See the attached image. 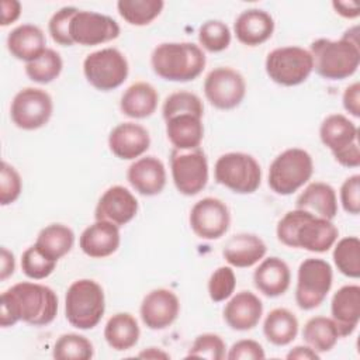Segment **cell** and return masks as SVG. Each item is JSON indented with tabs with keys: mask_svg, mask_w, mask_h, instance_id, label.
<instances>
[{
	"mask_svg": "<svg viewBox=\"0 0 360 360\" xmlns=\"http://www.w3.org/2000/svg\"><path fill=\"white\" fill-rule=\"evenodd\" d=\"M58 314V295L48 285L21 281L1 294L0 325L8 328L22 321L32 326L51 323Z\"/></svg>",
	"mask_w": 360,
	"mask_h": 360,
	"instance_id": "6da1fadb",
	"label": "cell"
},
{
	"mask_svg": "<svg viewBox=\"0 0 360 360\" xmlns=\"http://www.w3.org/2000/svg\"><path fill=\"white\" fill-rule=\"evenodd\" d=\"M276 235L277 239L288 248L323 253L336 243L339 231L330 219L295 208L284 214L278 221Z\"/></svg>",
	"mask_w": 360,
	"mask_h": 360,
	"instance_id": "7a4b0ae2",
	"label": "cell"
},
{
	"mask_svg": "<svg viewBox=\"0 0 360 360\" xmlns=\"http://www.w3.org/2000/svg\"><path fill=\"white\" fill-rule=\"evenodd\" d=\"M314 70L328 80H343L356 73L360 65L359 28L345 31L340 39L319 38L309 45Z\"/></svg>",
	"mask_w": 360,
	"mask_h": 360,
	"instance_id": "3957f363",
	"label": "cell"
},
{
	"mask_svg": "<svg viewBox=\"0 0 360 360\" xmlns=\"http://www.w3.org/2000/svg\"><path fill=\"white\" fill-rule=\"evenodd\" d=\"M205 53L193 42H163L150 55L153 72L169 82H191L205 68Z\"/></svg>",
	"mask_w": 360,
	"mask_h": 360,
	"instance_id": "277c9868",
	"label": "cell"
},
{
	"mask_svg": "<svg viewBox=\"0 0 360 360\" xmlns=\"http://www.w3.org/2000/svg\"><path fill=\"white\" fill-rule=\"evenodd\" d=\"M105 311L103 287L90 278L73 281L65 295V316L68 322L82 330L97 326Z\"/></svg>",
	"mask_w": 360,
	"mask_h": 360,
	"instance_id": "5b68a950",
	"label": "cell"
},
{
	"mask_svg": "<svg viewBox=\"0 0 360 360\" xmlns=\"http://www.w3.org/2000/svg\"><path fill=\"white\" fill-rule=\"evenodd\" d=\"M312 173V156L301 148H288L270 163L267 183L276 194L290 195L308 183Z\"/></svg>",
	"mask_w": 360,
	"mask_h": 360,
	"instance_id": "8992f818",
	"label": "cell"
},
{
	"mask_svg": "<svg viewBox=\"0 0 360 360\" xmlns=\"http://www.w3.org/2000/svg\"><path fill=\"white\" fill-rule=\"evenodd\" d=\"M218 184L238 194H252L262 183V167L249 153L228 152L221 155L214 166Z\"/></svg>",
	"mask_w": 360,
	"mask_h": 360,
	"instance_id": "52a82bcc",
	"label": "cell"
},
{
	"mask_svg": "<svg viewBox=\"0 0 360 360\" xmlns=\"http://www.w3.org/2000/svg\"><path fill=\"white\" fill-rule=\"evenodd\" d=\"M319 138L339 165L345 167L360 166L359 129L347 117L343 114L328 115L319 127Z\"/></svg>",
	"mask_w": 360,
	"mask_h": 360,
	"instance_id": "ba28073f",
	"label": "cell"
},
{
	"mask_svg": "<svg viewBox=\"0 0 360 360\" xmlns=\"http://www.w3.org/2000/svg\"><path fill=\"white\" fill-rule=\"evenodd\" d=\"M332 266L316 257H308L301 262L297 274L295 302L304 311L318 308L332 288Z\"/></svg>",
	"mask_w": 360,
	"mask_h": 360,
	"instance_id": "9c48e42d",
	"label": "cell"
},
{
	"mask_svg": "<svg viewBox=\"0 0 360 360\" xmlns=\"http://www.w3.org/2000/svg\"><path fill=\"white\" fill-rule=\"evenodd\" d=\"M264 69L274 83L291 87L308 79L314 63L309 51L301 46H281L267 53Z\"/></svg>",
	"mask_w": 360,
	"mask_h": 360,
	"instance_id": "30bf717a",
	"label": "cell"
},
{
	"mask_svg": "<svg viewBox=\"0 0 360 360\" xmlns=\"http://www.w3.org/2000/svg\"><path fill=\"white\" fill-rule=\"evenodd\" d=\"M83 73L94 89L110 91L127 80L129 65L125 55L117 48H103L84 58Z\"/></svg>",
	"mask_w": 360,
	"mask_h": 360,
	"instance_id": "8fae6325",
	"label": "cell"
},
{
	"mask_svg": "<svg viewBox=\"0 0 360 360\" xmlns=\"http://www.w3.org/2000/svg\"><path fill=\"white\" fill-rule=\"evenodd\" d=\"M170 172L173 183L183 195H195L208 183V160L201 148L170 152Z\"/></svg>",
	"mask_w": 360,
	"mask_h": 360,
	"instance_id": "7c38bea8",
	"label": "cell"
},
{
	"mask_svg": "<svg viewBox=\"0 0 360 360\" xmlns=\"http://www.w3.org/2000/svg\"><path fill=\"white\" fill-rule=\"evenodd\" d=\"M53 103L49 93L37 87L21 89L10 105L13 124L24 131H34L48 124L52 117Z\"/></svg>",
	"mask_w": 360,
	"mask_h": 360,
	"instance_id": "4fadbf2b",
	"label": "cell"
},
{
	"mask_svg": "<svg viewBox=\"0 0 360 360\" xmlns=\"http://www.w3.org/2000/svg\"><path fill=\"white\" fill-rule=\"evenodd\" d=\"M204 94L212 107L218 110H232L243 101L246 82L238 70L219 66L205 76Z\"/></svg>",
	"mask_w": 360,
	"mask_h": 360,
	"instance_id": "5bb4252c",
	"label": "cell"
},
{
	"mask_svg": "<svg viewBox=\"0 0 360 360\" xmlns=\"http://www.w3.org/2000/svg\"><path fill=\"white\" fill-rule=\"evenodd\" d=\"M120 31L118 22L110 15L87 10H77L69 25V35L73 44L83 46L110 42L118 38Z\"/></svg>",
	"mask_w": 360,
	"mask_h": 360,
	"instance_id": "9a60e30c",
	"label": "cell"
},
{
	"mask_svg": "<svg viewBox=\"0 0 360 360\" xmlns=\"http://www.w3.org/2000/svg\"><path fill=\"white\" fill-rule=\"evenodd\" d=\"M188 222L198 238L214 240L224 236L229 229L231 214L224 201L215 197H205L191 207Z\"/></svg>",
	"mask_w": 360,
	"mask_h": 360,
	"instance_id": "2e32d148",
	"label": "cell"
},
{
	"mask_svg": "<svg viewBox=\"0 0 360 360\" xmlns=\"http://www.w3.org/2000/svg\"><path fill=\"white\" fill-rule=\"evenodd\" d=\"M180 301L177 295L167 288H155L149 291L139 308L143 325L152 330H162L170 326L179 316Z\"/></svg>",
	"mask_w": 360,
	"mask_h": 360,
	"instance_id": "e0dca14e",
	"label": "cell"
},
{
	"mask_svg": "<svg viewBox=\"0 0 360 360\" xmlns=\"http://www.w3.org/2000/svg\"><path fill=\"white\" fill-rule=\"evenodd\" d=\"M138 212V200L124 186L107 188L97 201L94 218L97 221H110L122 226L132 221Z\"/></svg>",
	"mask_w": 360,
	"mask_h": 360,
	"instance_id": "ac0fdd59",
	"label": "cell"
},
{
	"mask_svg": "<svg viewBox=\"0 0 360 360\" xmlns=\"http://www.w3.org/2000/svg\"><path fill=\"white\" fill-rule=\"evenodd\" d=\"M150 145V135L136 122H121L108 135V148L118 159L134 160L142 156Z\"/></svg>",
	"mask_w": 360,
	"mask_h": 360,
	"instance_id": "d6986e66",
	"label": "cell"
},
{
	"mask_svg": "<svg viewBox=\"0 0 360 360\" xmlns=\"http://www.w3.org/2000/svg\"><path fill=\"white\" fill-rule=\"evenodd\" d=\"M127 180L141 195L152 197L163 191L166 186V169L156 156H143L129 165Z\"/></svg>",
	"mask_w": 360,
	"mask_h": 360,
	"instance_id": "ffe728a7",
	"label": "cell"
},
{
	"mask_svg": "<svg viewBox=\"0 0 360 360\" xmlns=\"http://www.w3.org/2000/svg\"><path fill=\"white\" fill-rule=\"evenodd\" d=\"M120 226L110 221H97L89 225L79 238V246L84 255L93 259L111 256L120 248Z\"/></svg>",
	"mask_w": 360,
	"mask_h": 360,
	"instance_id": "44dd1931",
	"label": "cell"
},
{
	"mask_svg": "<svg viewBox=\"0 0 360 360\" xmlns=\"http://www.w3.org/2000/svg\"><path fill=\"white\" fill-rule=\"evenodd\" d=\"M330 314L339 336L352 335L360 321V287L357 284L340 287L332 297Z\"/></svg>",
	"mask_w": 360,
	"mask_h": 360,
	"instance_id": "7402d4cb",
	"label": "cell"
},
{
	"mask_svg": "<svg viewBox=\"0 0 360 360\" xmlns=\"http://www.w3.org/2000/svg\"><path fill=\"white\" fill-rule=\"evenodd\" d=\"M263 315V302L252 291L236 292L224 308V321L233 330L253 329Z\"/></svg>",
	"mask_w": 360,
	"mask_h": 360,
	"instance_id": "603a6c76",
	"label": "cell"
},
{
	"mask_svg": "<svg viewBox=\"0 0 360 360\" xmlns=\"http://www.w3.org/2000/svg\"><path fill=\"white\" fill-rule=\"evenodd\" d=\"M233 32L240 44L256 46L271 38L274 32V20L264 10L249 8L236 17Z\"/></svg>",
	"mask_w": 360,
	"mask_h": 360,
	"instance_id": "cb8c5ba5",
	"label": "cell"
},
{
	"mask_svg": "<svg viewBox=\"0 0 360 360\" xmlns=\"http://www.w3.org/2000/svg\"><path fill=\"white\" fill-rule=\"evenodd\" d=\"M266 252L267 246L260 236L255 233H236L226 240L222 256L231 266L245 269L259 263Z\"/></svg>",
	"mask_w": 360,
	"mask_h": 360,
	"instance_id": "d4e9b609",
	"label": "cell"
},
{
	"mask_svg": "<svg viewBox=\"0 0 360 360\" xmlns=\"http://www.w3.org/2000/svg\"><path fill=\"white\" fill-rule=\"evenodd\" d=\"M290 283L291 271L288 264L276 256L262 260L253 273L255 287L270 298L283 295L288 290Z\"/></svg>",
	"mask_w": 360,
	"mask_h": 360,
	"instance_id": "484cf974",
	"label": "cell"
},
{
	"mask_svg": "<svg viewBox=\"0 0 360 360\" xmlns=\"http://www.w3.org/2000/svg\"><path fill=\"white\" fill-rule=\"evenodd\" d=\"M166 135L174 149L190 150L200 148L204 138L202 117L195 114H177L167 120Z\"/></svg>",
	"mask_w": 360,
	"mask_h": 360,
	"instance_id": "4316f807",
	"label": "cell"
},
{
	"mask_svg": "<svg viewBox=\"0 0 360 360\" xmlns=\"http://www.w3.org/2000/svg\"><path fill=\"white\" fill-rule=\"evenodd\" d=\"M44 31L34 24H21L7 37V49L18 60L27 63L38 59L46 49Z\"/></svg>",
	"mask_w": 360,
	"mask_h": 360,
	"instance_id": "83f0119b",
	"label": "cell"
},
{
	"mask_svg": "<svg viewBox=\"0 0 360 360\" xmlns=\"http://www.w3.org/2000/svg\"><path fill=\"white\" fill-rule=\"evenodd\" d=\"M298 210L308 211L325 219H333L338 214V197L335 188L323 181H314L305 187L295 201Z\"/></svg>",
	"mask_w": 360,
	"mask_h": 360,
	"instance_id": "f1b7e54d",
	"label": "cell"
},
{
	"mask_svg": "<svg viewBox=\"0 0 360 360\" xmlns=\"http://www.w3.org/2000/svg\"><path fill=\"white\" fill-rule=\"evenodd\" d=\"M158 101L159 94L150 83L136 82L122 93L120 110L129 118L142 120L150 117L156 111Z\"/></svg>",
	"mask_w": 360,
	"mask_h": 360,
	"instance_id": "f546056e",
	"label": "cell"
},
{
	"mask_svg": "<svg viewBox=\"0 0 360 360\" xmlns=\"http://www.w3.org/2000/svg\"><path fill=\"white\" fill-rule=\"evenodd\" d=\"M139 335L138 321L129 312L114 314L104 326V339L107 345L117 352L134 347L139 340Z\"/></svg>",
	"mask_w": 360,
	"mask_h": 360,
	"instance_id": "4dcf8cb0",
	"label": "cell"
},
{
	"mask_svg": "<svg viewBox=\"0 0 360 360\" xmlns=\"http://www.w3.org/2000/svg\"><path fill=\"white\" fill-rule=\"evenodd\" d=\"M263 333L271 345L287 346L297 338L298 319L287 308H274L264 318Z\"/></svg>",
	"mask_w": 360,
	"mask_h": 360,
	"instance_id": "1f68e13d",
	"label": "cell"
},
{
	"mask_svg": "<svg viewBox=\"0 0 360 360\" xmlns=\"http://www.w3.org/2000/svg\"><path fill=\"white\" fill-rule=\"evenodd\" d=\"M73 243L75 233L69 226L63 224H51L39 231L34 245L46 257L58 262L72 250Z\"/></svg>",
	"mask_w": 360,
	"mask_h": 360,
	"instance_id": "d6a6232c",
	"label": "cell"
},
{
	"mask_svg": "<svg viewBox=\"0 0 360 360\" xmlns=\"http://www.w3.org/2000/svg\"><path fill=\"white\" fill-rule=\"evenodd\" d=\"M339 332L332 321L326 316H314L307 321L302 329L304 342L316 353H326L336 345Z\"/></svg>",
	"mask_w": 360,
	"mask_h": 360,
	"instance_id": "836d02e7",
	"label": "cell"
},
{
	"mask_svg": "<svg viewBox=\"0 0 360 360\" xmlns=\"http://www.w3.org/2000/svg\"><path fill=\"white\" fill-rule=\"evenodd\" d=\"M163 7L165 3L162 0H120L117 3L118 14L135 27L150 24L159 17Z\"/></svg>",
	"mask_w": 360,
	"mask_h": 360,
	"instance_id": "e575fe53",
	"label": "cell"
},
{
	"mask_svg": "<svg viewBox=\"0 0 360 360\" xmlns=\"http://www.w3.org/2000/svg\"><path fill=\"white\" fill-rule=\"evenodd\" d=\"M338 270L350 278L360 277V240L357 236L342 238L332 253Z\"/></svg>",
	"mask_w": 360,
	"mask_h": 360,
	"instance_id": "d590c367",
	"label": "cell"
},
{
	"mask_svg": "<svg viewBox=\"0 0 360 360\" xmlns=\"http://www.w3.org/2000/svg\"><path fill=\"white\" fill-rule=\"evenodd\" d=\"M93 354V343L79 333H65L59 336L52 350V356L56 360H89Z\"/></svg>",
	"mask_w": 360,
	"mask_h": 360,
	"instance_id": "8d00e7d4",
	"label": "cell"
},
{
	"mask_svg": "<svg viewBox=\"0 0 360 360\" xmlns=\"http://www.w3.org/2000/svg\"><path fill=\"white\" fill-rule=\"evenodd\" d=\"M62 68L63 62L60 55L55 49L46 48L38 59L25 65V75L35 83L46 84L60 75Z\"/></svg>",
	"mask_w": 360,
	"mask_h": 360,
	"instance_id": "74e56055",
	"label": "cell"
},
{
	"mask_svg": "<svg viewBox=\"0 0 360 360\" xmlns=\"http://www.w3.org/2000/svg\"><path fill=\"white\" fill-rule=\"evenodd\" d=\"M231 30L219 20H208L198 28V42L208 52H222L231 44Z\"/></svg>",
	"mask_w": 360,
	"mask_h": 360,
	"instance_id": "f35d334b",
	"label": "cell"
},
{
	"mask_svg": "<svg viewBox=\"0 0 360 360\" xmlns=\"http://www.w3.org/2000/svg\"><path fill=\"white\" fill-rule=\"evenodd\" d=\"M177 114H195L202 117L204 104L201 98L191 91H186V90L174 91L165 98V103L162 107V115H163V120H167Z\"/></svg>",
	"mask_w": 360,
	"mask_h": 360,
	"instance_id": "ab89813d",
	"label": "cell"
},
{
	"mask_svg": "<svg viewBox=\"0 0 360 360\" xmlns=\"http://www.w3.org/2000/svg\"><path fill=\"white\" fill-rule=\"evenodd\" d=\"M56 263L58 262L46 257L35 245L27 248L21 255V270L32 280H42L51 276Z\"/></svg>",
	"mask_w": 360,
	"mask_h": 360,
	"instance_id": "60d3db41",
	"label": "cell"
},
{
	"mask_svg": "<svg viewBox=\"0 0 360 360\" xmlns=\"http://www.w3.org/2000/svg\"><path fill=\"white\" fill-rule=\"evenodd\" d=\"M225 342L217 333L198 335L188 349L186 357H198L208 360H222L226 357Z\"/></svg>",
	"mask_w": 360,
	"mask_h": 360,
	"instance_id": "b9f144b4",
	"label": "cell"
},
{
	"mask_svg": "<svg viewBox=\"0 0 360 360\" xmlns=\"http://www.w3.org/2000/svg\"><path fill=\"white\" fill-rule=\"evenodd\" d=\"M236 287L235 271L229 266H221L210 276L208 295L214 302L228 300Z\"/></svg>",
	"mask_w": 360,
	"mask_h": 360,
	"instance_id": "7bdbcfd3",
	"label": "cell"
},
{
	"mask_svg": "<svg viewBox=\"0 0 360 360\" xmlns=\"http://www.w3.org/2000/svg\"><path fill=\"white\" fill-rule=\"evenodd\" d=\"M22 190V181L20 173L7 162H1L0 170V204L3 207L17 201Z\"/></svg>",
	"mask_w": 360,
	"mask_h": 360,
	"instance_id": "ee69618b",
	"label": "cell"
},
{
	"mask_svg": "<svg viewBox=\"0 0 360 360\" xmlns=\"http://www.w3.org/2000/svg\"><path fill=\"white\" fill-rule=\"evenodd\" d=\"M77 10L79 8L69 6V7H62L60 10L53 13V15L48 22V31L53 42L62 46L73 45V41L69 35V25H70L72 17L76 14Z\"/></svg>",
	"mask_w": 360,
	"mask_h": 360,
	"instance_id": "f6af8a7d",
	"label": "cell"
},
{
	"mask_svg": "<svg viewBox=\"0 0 360 360\" xmlns=\"http://www.w3.org/2000/svg\"><path fill=\"white\" fill-rule=\"evenodd\" d=\"M340 202L347 214L357 215L360 212V176L347 177L340 186Z\"/></svg>",
	"mask_w": 360,
	"mask_h": 360,
	"instance_id": "bcb514c9",
	"label": "cell"
},
{
	"mask_svg": "<svg viewBox=\"0 0 360 360\" xmlns=\"http://www.w3.org/2000/svg\"><path fill=\"white\" fill-rule=\"evenodd\" d=\"M264 357L266 353L263 346L252 339L235 342L226 354V359L229 360H262Z\"/></svg>",
	"mask_w": 360,
	"mask_h": 360,
	"instance_id": "7dc6e473",
	"label": "cell"
},
{
	"mask_svg": "<svg viewBox=\"0 0 360 360\" xmlns=\"http://www.w3.org/2000/svg\"><path fill=\"white\" fill-rule=\"evenodd\" d=\"M343 108L353 117H360V84L359 82H354L349 84L342 96Z\"/></svg>",
	"mask_w": 360,
	"mask_h": 360,
	"instance_id": "c3c4849f",
	"label": "cell"
},
{
	"mask_svg": "<svg viewBox=\"0 0 360 360\" xmlns=\"http://www.w3.org/2000/svg\"><path fill=\"white\" fill-rule=\"evenodd\" d=\"M21 14V3L17 0H3L1 1V27H7L18 20Z\"/></svg>",
	"mask_w": 360,
	"mask_h": 360,
	"instance_id": "681fc988",
	"label": "cell"
},
{
	"mask_svg": "<svg viewBox=\"0 0 360 360\" xmlns=\"http://www.w3.org/2000/svg\"><path fill=\"white\" fill-rule=\"evenodd\" d=\"M14 269H15L14 255L6 246H3L0 249V280L4 281L10 276H13Z\"/></svg>",
	"mask_w": 360,
	"mask_h": 360,
	"instance_id": "f907efd6",
	"label": "cell"
},
{
	"mask_svg": "<svg viewBox=\"0 0 360 360\" xmlns=\"http://www.w3.org/2000/svg\"><path fill=\"white\" fill-rule=\"evenodd\" d=\"M332 7L345 18H356L360 15V7L356 1H333Z\"/></svg>",
	"mask_w": 360,
	"mask_h": 360,
	"instance_id": "816d5d0a",
	"label": "cell"
},
{
	"mask_svg": "<svg viewBox=\"0 0 360 360\" xmlns=\"http://www.w3.org/2000/svg\"><path fill=\"white\" fill-rule=\"evenodd\" d=\"M287 359L292 360H319V353H316L314 349L307 346H295L287 353Z\"/></svg>",
	"mask_w": 360,
	"mask_h": 360,
	"instance_id": "f5cc1de1",
	"label": "cell"
},
{
	"mask_svg": "<svg viewBox=\"0 0 360 360\" xmlns=\"http://www.w3.org/2000/svg\"><path fill=\"white\" fill-rule=\"evenodd\" d=\"M139 357H146V359H169V354L159 350L158 347H148L145 352L139 353Z\"/></svg>",
	"mask_w": 360,
	"mask_h": 360,
	"instance_id": "db71d44e",
	"label": "cell"
}]
</instances>
